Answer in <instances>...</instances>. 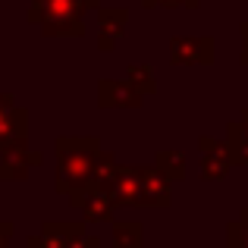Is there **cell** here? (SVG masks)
Listing matches in <instances>:
<instances>
[{"mask_svg": "<svg viewBox=\"0 0 248 248\" xmlns=\"http://www.w3.org/2000/svg\"><path fill=\"white\" fill-rule=\"evenodd\" d=\"M101 154V141L94 135H60L57 139V192L69 195L88 186Z\"/></svg>", "mask_w": 248, "mask_h": 248, "instance_id": "obj_1", "label": "cell"}, {"mask_svg": "<svg viewBox=\"0 0 248 248\" xmlns=\"http://www.w3.org/2000/svg\"><path fill=\"white\" fill-rule=\"evenodd\" d=\"M97 6V0H31L29 22L41 25L47 38H82L85 10Z\"/></svg>", "mask_w": 248, "mask_h": 248, "instance_id": "obj_2", "label": "cell"}, {"mask_svg": "<svg viewBox=\"0 0 248 248\" xmlns=\"http://www.w3.org/2000/svg\"><path fill=\"white\" fill-rule=\"evenodd\" d=\"M69 204L79 207L85 223H104V220L113 217V195L107 192L104 186H97V182H88V186L76 188V192H69Z\"/></svg>", "mask_w": 248, "mask_h": 248, "instance_id": "obj_3", "label": "cell"}, {"mask_svg": "<svg viewBox=\"0 0 248 248\" xmlns=\"http://www.w3.org/2000/svg\"><path fill=\"white\" fill-rule=\"evenodd\" d=\"M29 141V120L25 110L13 101V94L0 91V148L25 145Z\"/></svg>", "mask_w": 248, "mask_h": 248, "instance_id": "obj_4", "label": "cell"}, {"mask_svg": "<svg viewBox=\"0 0 248 248\" xmlns=\"http://www.w3.org/2000/svg\"><path fill=\"white\" fill-rule=\"evenodd\" d=\"M85 220L79 223H44L38 236L29 239V248H82L85 245Z\"/></svg>", "mask_w": 248, "mask_h": 248, "instance_id": "obj_5", "label": "cell"}, {"mask_svg": "<svg viewBox=\"0 0 248 248\" xmlns=\"http://www.w3.org/2000/svg\"><path fill=\"white\" fill-rule=\"evenodd\" d=\"M97 104L101 107H139L141 104V91L132 82H113L104 79L97 85Z\"/></svg>", "mask_w": 248, "mask_h": 248, "instance_id": "obj_6", "label": "cell"}, {"mask_svg": "<svg viewBox=\"0 0 248 248\" xmlns=\"http://www.w3.org/2000/svg\"><path fill=\"white\" fill-rule=\"evenodd\" d=\"M97 22H101V38H97V47L101 50H113L116 41L123 35V25H126V13L123 10H97Z\"/></svg>", "mask_w": 248, "mask_h": 248, "instance_id": "obj_7", "label": "cell"}, {"mask_svg": "<svg viewBox=\"0 0 248 248\" xmlns=\"http://www.w3.org/2000/svg\"><path fill=\"white\" fill-rule=\"evenodd\" d=\"M113 248H141V226L139 223H116L113 226Z\"/></svg>", "mask_w": 248, "mask_h": 248, "instance_id": "obj_8", "label": "cell"}, {"mask_svg": "<svg viewBox=\"0 0 248 248\" xmlns=\"http://www.w3.org/2000/svg\"><path fill=\"white\" fill-rule=\"evenodd\" d=\"M145 69H148V66H132V73H129V82H132L139 91H151V88H154L151 76H148Z\"/></svg>", "mask_w": 248, "mask_h": 248, "instance_id": "obj_9", "label": "cell"}, {"mask_svg": "<svg viewBox=\"0 0 248 248\" xmlns=\"http://www.w3.org/2000/svg\"><path fill=\"white\" fill-rule=\"evenodd\" d=\"M13 232H16V226H13V223H0V248H10Z\"/></svg>", "mask_w": 248, "mask_h": 248, "instance_id": "obj_10", "label": "cell"}, {"mask_svg": "<svg viewBox=\"0 0 248 248\" xmlns=\"http://www.w3.org/2000/svg\"><path fill=\"white\" fill-rule=\"evenodd\" d=\"M148 6L151 3H167V6H173V3H195V0H145Z\"/></svg>", "mask_w": 248, "mask_h": 248, "instance_id": "obj_11", "label": "cell"}, {"mask_svg": "<svg viewBox=\"0 0 248 248\" xmlns=\"http://www.w3.org/2000/svg\"><path fill=\"white\" fill-rule=\"evenodd\" d=\"M0 164H3V154H0ZM0 186H3V176H0Z\"/></svg>", "mask_w": 248, "mask_h": 248, "instance_id": "obj_12", "label": "cell"}]
</instances>
